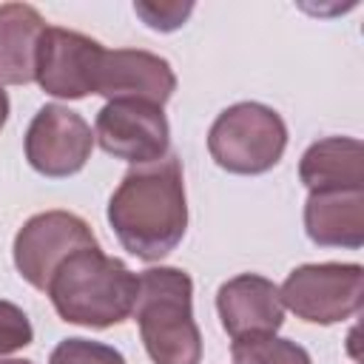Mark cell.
<instances>
[{
  "label": "cell",
  "instance_id": "obj_1",
  "mask_svg": "<svg viewBox=\"0 0 364 364\" xmlns=\"http://www.w3.org/2000/svg\"><path fill=\"white\" fill-rule=\"evenodd\" d=\"M108 225L131 256L142 262L168 256L182 242L188 228V199L179 159L168 154L159 162L131 168L111 193Z\"/></svg>",
  "mask_w": 364,
  "mask_h": 364
},
{
  "label": "cell",
  "instance_id": "obj_2",
  "mask_svg": "<svg viewBox=\"0 0 364 364\" xmlns=\"http://www.w3.org/2000/svg\"><path fill=\"white\" fill-rule=\"evenodd\" d=\"M139 276L131 267L102 253L100 245L80 247L51 276L46 296L57 316L68 324L105 330L134 313Z\"/></svg>",
  "mask_w": 364,
  "mask_h": 364
},
{
  "label": "cell",
  "instance_id": "obj_3",
  "mask_svg": "<svg viewBox=\"0 0 364 364\" xmlns=\"http://www.w3.org/2000/svg\"><path fill=\"white\" fill-rule=\"evenodd\" d=\"M145 353L154 364H199L202 333L193 321V282L179 267L139 273L134 313Z\"/></svg>",
  "mask_w": 364,
  "mask_h": 364
},
{
  "label": "cell",
  "instance_id": "obj_4",
  "mask_svg": "<svg viewBox=\"0 0 364 364\" xmlns=\"http://www.w3.org/2000/svg\"><path fill=\"white\" fill-rule=\"evenodd\" d=\"M284 148L287 125L262 102H236L225 108L208 131L210 159L222 171L239 176L267 173L279 165Z\"/></svg>",
  "mask_w": 364,
  "mask_h": 364
},
{
  "label": "cell",
  "instance_id": "obj_5",
  "mask_svg": "<svg viewBox=\"0 0 364 364\" xmlns=\"http://www.w3.org/2000/svg\"><path fill=\"white\" fill-rule=\"evenodd\" d=\"M282 304L310 324H338L353 318L364 301V270L355 262L301 264L279 287Z\"/></svg>",
  "mask_w": 364,
  "mask_h": 364
},
{
  "label": "cell",
  "instance_id": "obj_6",
  "mask_svg": "<svg viewBox=\"0 0 364 364\" xmlns=\"http://www.w3.org/2000/svg\"><path fill=\"white\" fill-rule=\"evenodd\" d=\"M100 245L88 222L68 210H46L31 216L14 236V267L34 287H48L54 270L80 247Z\"/></svg>",
  "mask_w": 364,
  "mask_h": 364
},
{
  "label": "cell",
  "instance_id": "obj_7",
  "mask_svg": "<svg viewBox=\"0 0 364 364\" xmlns=\"http://www.w3.org/2000/svg\"><path fill=\"white\" fill-rule=\"evenodd\" d=\"M94 139L117 159L148 165L168 156L171 128L162 105L145 100H111L97 114Z\"/></svg>",
  "mask_w": 364,
  "mask_h": 364
},
{
  "label": "cell",
  "instance_id": "obj_8",
  "mask_svg": "<svg viewBox=\"0 0 364 364\" xmlns=\"http://www.w3.org/2000/svg\"><path fill=\"white\" fill-rule=\"evenodd\" d=\"M91 151H94L91 125L77 111L60 102L43 105L26 131L28 165L51 179L74 176L77 171H82Z\"/></svg>",
  "mask_w": 364,
  "mask_h": 364
},
{
  "label": "cell",
  "instance_id": "obj_9",
  "mask_svg": "<svg viewBox=\"0 0 364 364\" xmlns=\"http://www.w3.org/2000/svg\"><path fill=\"white\" fill-rule=\"evenodd\" d=\"M102 46L80 31L46 26L37 48L34 80L40 88L60 100H82L94 94V71Z\"/></svg>",
  "mask_w": 364,
  "mask_h": 364
},
{
  "label": "cell",
  "instance_id": "obj_10",
  "mask_svg": "<svg viewBox=\"0 0 364 364\" xmlns=\"http://www.w3.org/2000/svg\"><path fill=\"white\" fill-rule=\"evenodd\" d=\"M176 91V74L159 54L142 48H102L94 71V94L111 100H145L165 105Z\"/></svg>",
  "mask_w": 364,
  "mask_h": 364
},
{
  "label": "cell",
  "instance_id": "obj_11",
  "mask_svg": "<svg viewBox=\"0 0 364 364\" xmlns=\"http://www.w3.org/2000/svg\"><path fill=\"white\" fill-rule=\"evenodd\" d=\"M216 310L233 341L247 336H276L284 324L279 287L259 273H239L228 279L216 293Z\"/></svg>",
  "mask_w": 364,
  "mask_h": 364
},
{
  "label": "cell",
  "instance_id": "obj_12",
  "mask_svg": "<svg viewBox=\"0 0 364 364\" xmlns=\"http://www.w3.org/2000/svg\"><path fill=\"white\" fill-rule=\"evenodd\" d=\"M304 230L321 247L364 245V188L310 191L304 202Z\"/></svg>",
  "mask_w": 364,
  "mask_h": 364
},
{
  "label": "cell",
  "instance_id": "obj_13",
  "mask_svg": "<svg viewBox=\"0 0 364 364\" xmlns=\"http://www.w3.org/2000/svg\"><path fill=\"white\" fill-rule=\"evenodd\" d=\"M46 31L43 14L28 3L0 6V85H28Z\"/></svg>",
  "mask_w": 364,
  "mask_h": 364
},
{
  "label": "cell",
  "instance_id": "obj_14",
  "mask_svg": "<svg viewBox=\"0 0 364 364\" xmlns=\"http://www.w3.org/2000/svg\"><path fill=\"white\" fill-rule=\"evenodd\" d=\"M307 191L364 188V145L355 136H327L313 142L299 162Z\"/></svg>",
  "mask_w": 364,
  "mask_h": 364
},
{
  "label": "cell",
  "instance_id": "obj_15",
  "mask_svg": "<svg viewBox=\"0 0 364 364\" xmlns=\"http://www.w3.org/2000/svg\"><path fill=\"white\" fill-rule=\"evenodd\" d=\"M233 364H313L310 353L290 338L247 336L230 344Z\"/></svg>",
  "mask_w": 364,
  "mask_h": 364
},
{
  "label": "cell",
  "instance_id": "obj_16",
  "mask_svg": "<svg viewBox=\"0 0 364 364\" xmlns=\"http://www.w3.org/2000/svg\"><path fill=\"white\" fill-rule=\"evenodd\" d=\"M48 364H125L122 353L111 344L91 341V338H63L51 355Z\"/></svg>",
  "mask_w": 364,
  "mask_h": 364
},
{
  "label": "cell",
  "instance_id": "obj_17",
  "mask_svg": "<svg viewBox=\"0 0 364 364\" xmlns=\"http://www.w3.org/2000/svg\"><path fill=\"white\" fill-rule=\"evenodd\" d=\"M31 338H34V330H31L28 316L17 304L0 299V355L28 347Z\"/></svg>",
  "mask_w": 364,
  "mask_h": 364
},
{
  "label": "cell",
  "instance_id": "obj_18",
  "mask_svg": "<svg viewBox=\"0 0 364 364\" xmlns=\"http://www.w3.org/2000/svg\"><path fill=\"white\" fill-rule=\"evenodd\" d=\"M136 17L154 31H176L185 26V20L193 11V3H156V0H136L134 3Z\"/></svg>",
  "mask_w": 364,
  "mask_h": 364
},
{
  "label": "cell",
  "instance_id": "obj_19",
  "mask_svg": "<svg viewBox=\"0 0 364 364\" xmlns=\"http://www.w3.org/2000/svg\"><path fill=\"white\" fill-rule=\"evenodd\" d=\"M6 119H9V94H6V88L0 85V131H3Z\"/></svg>",
  "mask_w": 364,
  "mask_h": 364
},
{
  "label": "cell",
  "instance_id": "obj_20",
  "mask_svg": "<svg viewBox=\"0 0 364 364\" xmlns=\"http://www.w3.org/2000/svg\"><path fill=\"white\" fill-rule=\"evenodd\" d=\"M0 364H34V361H26V358H9V361H0Z\"/></svg>",
  "mask_w": 364,
  "mask_h": 364
}]
</instances>
